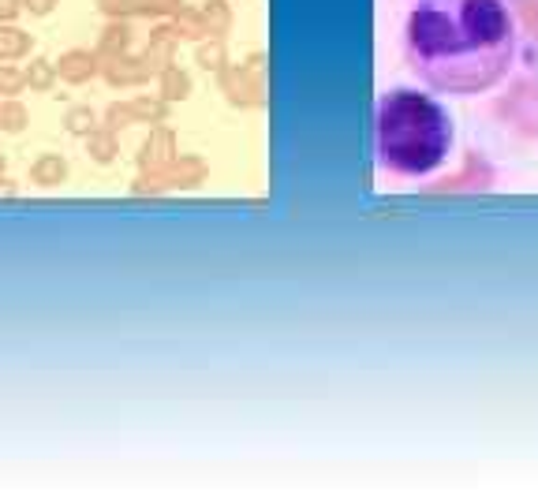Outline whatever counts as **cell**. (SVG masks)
<instances>
[{"mask_svg":"<svg viewBox=\"0 0 538 504\" xmlns=\"http://www.w3.org/2000/svg\"><path fill=\"white\" fill-rule=\"evenodd\" d=\"M407 68L437 93L497 86L516 56V19L501 0H416L404 23Z\"/></svg>","mask_w":538,"mask_h":504,"instance_id":"6da1fadb","label":"cell"},{"mask_svg":"<svg viewBox=\"0 0 538 504\" xmlns=\"http://www.w3.org/2000/svg\"><path fill=\"white\" fill-rule=\"evenodd\" d=\"M453 146V120L437 98L419 90H389L374 109V153L382 172L396 179H423L445 165Z\"/></svg>","mask_w":538,"mask_h":504,"instance_id":"7a4b0ae2","label":"cell"},{"mask_svg":"<svg viewBox=\"0 0 538 504\" xmlns=\"http://www.w3.org/2000/svg\"><path fill=\"white\" fill-rule=\"evenodd\" d=\"M56 75L68 79V82H86V79L93 75V56L83 53V49H72V53L56 64Z\"/></svg>","mask_w":538,"mask_h":504,"instance_id":"3957f363","label":"cell"},{"mask_svg":"<svg viewBox=\"0 0 538 504\" xmlns=\"http://www.w3.org/2000/svg\"><path fill=\"white\" fill-rule=\"evenodd\" d=\"M30 49V34L19 26H0V60H19Z\"/></svg>","mask_w":538,"mask_h":504,"instance_id":"277c9868","label":"cell"},{"mask_svg":"<svg viewBox=\"0 0 538 504\" xmlns=\"http://www.w3.org/2000/svg\"><path fill=\"white\" fill-rule=\"evenodd\" d=\"M64 161H60V157L56 153H45L42 157V161L34 165V169H30V176H34V183H42V187H53V183H60V179H64Z\"/></svg>","mask_w":538,"mask_h":504,"instance_id":"5b68a950","label":"cell"},{"mask_svg":"<svg viewBox=\"0 0 538 504\" xmlns=\"http://www.w3.org/2000/svg\"><path fill=\"white\" fill-rule=\"evenodd\" d=\"M53 75H56V68L49 64V60H34V68L26 72V82H30V86H38V90H45V86L53 82Z\"/></svg>","mask_w":538,"mask_h":504,"instance_id":"8992f818","label":"cell"},{"mask_svg":"<svg viewBox=\"0 0 538 504\" xmlns=\"http://www.w3.org/2000/svg\"><path fill=\"white\" fill-rule=\"evenodd\" d=\"M90 123H93V112H90V109H75V112L68 116V131H72V135H90Z\"/></svg>","mask_w":538,"mask_h":504,"instance_id":"52a82bcc","label":"cell"},{"mask_svg":"<svg viewBox=\"0 0 538 504\" xmlns=\"http://www.w3.org/2000/svg\"><path fill=\"white\" fill-rule=\"evenodd\" d=\"M23 8H26L30 15H49V12L56 8V0H23Z\"/></svg>","mask_w":538,"mask_h":504,"instance_id":"ba28073f","label":"cell"},{"mask_svg":"<svg viewBox=\"0 0 538 504\" xmlns=\"http://www.w3.org/2000/svg\"><path fill=\"white\" fill-rule=\"evenodd\" d=\"M19 82H23V79H19L15 72H0V86H5V93H15Z\"/></svg>","mask_w":538,"mask_h":504,"instance_id":"9c48e42d","label":"cell"},{"mask_svg":"<svg viewBox=\"0 0 538 504\" xmlns=\"http://www.w3.org/2000/svg\"><path fill=\"white\" fill-rule=\"evenodd\" d=\"M19 12V0H0V19H12Z\"/></svg>","mask_w":538,"mask_h":504,"instance_id":"30bf717a","label":"cell"}]
</instances>
